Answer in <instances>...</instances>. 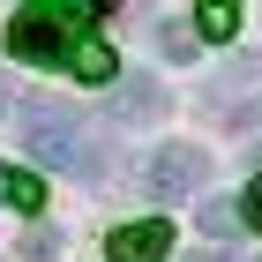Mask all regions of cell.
I'll return each instance as SVG.
<instances>
[{"label":"cell","mask_w":262,"mask_h":262,"mask_svg":"<svg viewBox=\"0 0 262 262\" xmlns=\"http://www.w3.org/2000/svg\"><path fill=\"white\" fill-rule=\"evenodd\" d=\"M15 127H23V142H30L45 165H60V172H98V135H90V120H82L75 105L15 98Z\"/></svg>","instance_id":"1"},{"label":"cell","mask_w":262,"mask_h":262,"mask_svg":"<svg viewBox=\"0 0 262 262\" xmlns=\"http://www.w3.org/2000/svg\"><path fill=\"white\" fill-rule=\"evenodd\" d=\"M82 30V8H23L8 15L0 45H8V60H30V68H68V45Z\"/></svg>","instance_id":"2"},{"label":"cell","mask_w":262,"mask_h":262,"mask_svg":"<svg viewBox=\"0 0 262 262\" xmlns=\"http://www.w3.org/2000/svg\"><path fill=\"white\" fill-rule=\"evenodd\" d=\"M142 180H150V195H165V202H195L202 187H210V150H195V142H165Z\"/></svg>","instance_id":"3"},{"label":"cell","mask_w":262,"mask_h":262,"mask_svg":"<svg viewBox=\"0 0 262 262\" xmlns=\"http://www.w3.org/2000/svg\"><path fill=\"white\" fill-rule=\"evenodd\" d=\"M172 255V225L165 217H142V225H120L105 240V262H165Z\"/></svg>","instance_id":"4"},{"label":"cell","mask_w":262,"mask_h":262,"mask_svg":"<svg viewBox=\"0 0 262 262\" xmlns=\"http://www.w3.org/2000/svg\"><path fill=\"white\" fill-rule=\"evenodd\" d=\"M68 68H75V82H113V75H120L113 45H105V38H90V30H75V45H68Z\"/></svg>","instance_id":"5"},{"label":"cell","mask_w":262,"mask_h":262,"mask_svg":"<svg viewBox=\"0 0 262 262\" xmlns=\"http://www.w3.org/2000/svg\"><path fill=\"white\" fill-rule=\"evenodd\" d=\"M0 202L23 210V217H38V210H45V180H38V172H23V165H0Z\"/></svg>","instance_id":"6"},{"label":"cell","mask_w":262,"mask_h":262,"mask_svg":"<svg viewBox=\"0 0 262 262\" xmlns=\"http://www.w3.org/2000/svg\"><path fill=\"white\" fill-rule=\"evenodd\" d=\"M113 120H120V127H150V120H165V90H158V82H135V90H120V98H113Z\"/></svg>","instance_id":"7"},{"label":"cell","mask_w":262,"mask_h":262,"mask_svg":"<svg viewBox=\"0 0 262 262\" xmlns=\"http://www.w3.org/2000/svg\"><path fill=\"white\" fill-rule=\"evenodd\" d=\"M232 30H240V8H232V0H210V8H195V38L232 45Z\"/></svg>","instance_id":"8"},{"label":"cell","mask_w":262,"mask_h":262,"mask_svg":"<svg viewBox=\"0 0 262 262\" xmlns=\"http://www.w3.org/2000/svg\"><path fill=\"white\" fill-rule=\"evenodd\" d=\"M232 217H240V225H255V232H262V180H247V187H240V210H232Z\"/></svg>","instance_id":"9"},{"label":"cell","mask_w":262,"mask_h":262,"mask_svg":"<svg viewBox=\"0 0 262 262\" xmlns=\"http://www.w3.org/2000/svg\"><path fill=\"white\" fill-rule=\"evenodd\" d=\"M0 105H8V90H0Z\"/></svg>","instance_id":"10"},{"label":"cell","mask_w":262,"mask_h":262,"mask_svg":"<svg viewBox=\"0 0 262 262\" xmlns=\"http://www.w3.org/2000/svg\"><path fill=\"white\" fill-rule=\"evenodd\" d=\"M210 262H217V255H210Z\"/></svg>","instance_id":"11"}]
</instances>
